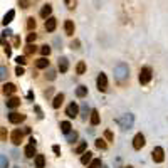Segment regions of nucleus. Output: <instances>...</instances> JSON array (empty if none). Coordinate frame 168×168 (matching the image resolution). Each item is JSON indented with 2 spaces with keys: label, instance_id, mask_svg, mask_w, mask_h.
<instances>
[{
  "label": "nucleus",
  "instance_id": "79ce46f5",
  "mask_svg": "<svg viewBox=\"0 0 168 168\" xmlns=\"http://www.w3.org/2000/svg\"><path fill=\"white\" fill-rule=\"evenodd\" d=\"M64 4H66V7L69 8V10H72L74 4H76V0H64Z\"/></svg>",
  "mask_w": 168,
  "mask_h": 168
},
{
  "label": "nucleus",
  "instance_id": "2f4dec72",
  "mask_svg": "<svg viewBox=\"0 0 168 168\" xmlns=\"http://www.w3.org/2000/svg\"><path fill=\"white\" fill-rule=\"evenodd\" d=\"M27 29H29V30H34V29H35V18H34V17H29V18H27Z\"/></svg>",
  "mask_w": 168,
  "mask_h": 168
},
{
  "label": "nucleus",
  "instance_id": "6ab92c4d",
  "mask_svg": "<svg viewBox=\"0 0 168 168\" xmlns=\"http://www.w3.org/2000/svg\"><path fill=\"white\" fill-rule=\"evenodd\" d=\"M14 17H15V10H8L7 14L4 15V18H2V24H4V25H8V24L14 20Z\"/></svg>",
  "mask_w": 168,
  "mask_h": 168
},
{
  "label": "nucleus",
  "instance_id": "9b49d317",
  "mask_svg": "<svg viewBox=\"0 0 168 168\" xmlns=\"http://www.w3.org/2000/svg\"><path fill=\"white\" fill-rule=\"evenodd\" d=\"M5 106H7L8 109H12V111H14L15 108H18V106H20V98H15V96L8 98L7 101H5Z\"/></svg>",
  "mask_w": 168,
  "mask_h": 168
},
{
  "label": "nucleus",
  "instance_id": "393cba45",
  "mask_svg": "<svg viewBox=\"0 0 168 168\" xmlns=\"http://www.w3.org/2000/svg\"><path fill=\"white\" fill-rule=\"evenodd\" d=\"M89 113H91V109H89L88 102H82V108H81V116H82V119H88Z\"/></svg>",
  "mask_w": 168,
  "mask_h": 168
},
{
  "label": "nucleus",
  "instance_id": "6e6552de",
  "mask_svg": "<svg viewBox=\"0 0 168 168\" xmlns=\"http://www.w3.org/2000/svg\"><path fill=\"white\" fill-rule=\"evenodd\" d=\"M24 119H25V114L17 113V111H10V114H8V121L12 124H18V123H22Z\"/></svg>",
  "mask_w": 168,
  "mask_h": 168
},
{
  "label": "nucleus",
  "instance_id": "cd10ccee",
  "mask_svg": "<svg viewBox=\"0 0 168 168\" xmlns=\"http://www.w3.org/2000/svg\"><path fill=\"white\" fill-rule=\"evenodd\" d=\"M77 136H79V135H77V131H72V129H71V131L66 135V139H67L69 143H74V141L77 139Z\"/></svg>",
  "mask_w": 168,
  "mask_h": 168
},
{
  "label": "nucleus",
  "instance_id": "c756f323",
  "mask_svg": "<svg viewBox=\"0 0 168 168\" xmlns=\"http://www.w3.org/2000/svg\"><path fill=\"white\" fill-rule=\"evenodd\" d=\"M40 54H42V57H49V54H51V45H42L40 47Z\"/></svg>",
  "mask_w": 168,
  "mask_h": 168
},
{
  "label": "nucleus",
  "instance_id": "aec40b11",
  "mask_svg": "<svg viewBox=\"0 0 168 168\" xmlns=\"http://www.w3.org/2000/svg\"><path fill=\"white\" fill-rule=\"evenodd\" d=\"M24 155H25L27 158H34L37 155L35 153V146H34V145H27L25 150H24Z\"/></svg>",
  "mask_w": 168,
  "mask_h": 168
},
{
  "label": "nucleus",
  "instance_id": "473e14b6",
  "mask_svg": "<svg viewBox=\"0 0 168 168\" xmlns=\"http://www.w3.org/2000/svg\"><path fill=\"white\" fill-rule=\"evenodd\" d=\"M0 168H8V158L5 155L0 156Z\"/></svg>",
  "mask_w": 168,
  "mask_h": 168
},
{
  "label": "nucleus",
  "instance_id": "2eb2a0df",
  "mask_svg": "<svg viewBox=\"0 0 168 168\" xmlns=\"http://www.w3.org/2000/svg\"><path fill=\"white\" fill-rule=\"evenodd\" d=\"M62 102H64V94L59 92V94H55V98L52 99V108H54V109H59Z\"/></svg>",
  "mask_w": 168,
  "mask_h": 168
},
{
  "label": "nucleus",
  "instance_id": "c85d7f7f",
  "mask_svg": "<svg viewBox=\"0 0 168 168\" xmlns=\"http://www.w3.org/2000/svg\"><path fill=\"white\" fill-rule=\"evenodd\" d=\"M96 148H98V150H106L108 145H106V141H104V139L98 138V139H96Z\"/></svg>",
  "mask_w": 168,
  "mask_h": 168
},
{
  "label": "nucleus",
  "instance_id": "5701e85b",
  "mask_svg": "<svg viewBox=\"0 0 168 168\" xmlns=\"http://www.w3.org/2000/svg\"><path fill=\"white\" fill-rule=\"evenodd\" d=\"M76 96L77 98H86V96H88V88H86V86H77L76 88Z\"/></svg>",
  "mask_w": 168,
  "mask_h": 168
},
{
  "label": "nucleus",
  "instance_id": "a211bd4d",
  "mask_svg": "<svg viewBox=\"0 0 168 168\" xmlns=\"http://www.w3.org/2000/svg\"><path fill=\"white\" fill-rule=\"evenodd\" d=\"M35 67L37 69H47L49 67V59L47 57H40L35 61Z\"/></svg>",
  "mask_w": 168,
  "mask_h": 168
},
{
  "label": "nucleus",
  "instance_id": "39448f33",
  "mask_svg": "<svg viewBox=\"0 0 168 168\" xmlns=\"http://www.w3.org/2000/svg\"><path fill=\"white\" fill-rule=\"evenodd\" d=\"M96 84H98V89L101 92H104L108 89V77L104 72H99L98 74V79H96Z\"/></svg>",
  "mask_w": 168,
  "mask_h": 168
},
{
  "label": "nucleus",
  "instance_id": "f3484780",
  "mask_svg": "<svg viewBox=\"0 0 168 168\" xmlns=\"http://www.w3.org/2000/svg\"><path fill=\"white\" fill-rule=\"evenodd\" d=\"M51 14H52V5L51 4H45L44 7L40 8V17H42V18L51 17Z\"/></svg>",
  "mask_w": 168,
  "mask_h": 168
},
{
  "label": "nucleus",
  "instance_id": "3c124183",
  "mask_svg": "<svg viewBox=\"0 0 168 168\" xmlns=\"http://www.w3.org/2000/svg\"><path fill=\"white\" fill-rule=\"evenodd\" d=\"M52 91H54V89H52V88H49V89H45V92H44V94H45V98H49V96H51V94H52Z\"/></svg>",
  "mask_w": 168,
  "mask_h": 168
},
{
  "label": "nucleus",
  "instance_id": "e433bc0d",
  "mask_svg": "<svg viewBox=\"0 0 168 168\" xmlns=\"http://www.w3.org/2000/svg\"><path fill=\"white\" fill-rule=\"evenodd\" d=\"M45 77H47L49 81H54L55 79V71L54 69H49V67H47V74H45Z\"/></svg>",
  "mask_w": 168,
  "mask_h": 168
},
{
  "label": "nucleus",
  "instance_id": "b1692460",
  "mask_svg": "<svg viewBox=\"0 0 168 168\" xmlns=\"http://www.w3.org/2000/svg\"><path fill=\"white\" fill-rule=\"evenodd\" d=\"M91 160H92V153L86 150V151L82 153V156H81V163H82V165H88Z\"/></svg>",
  "mask_w": 168,
  "mask_h": 168
},
{
  "label": "nucleus",
  "instance_id": "7ed1b4c3",
  "mask_svg": "<svg viewBox=\"0 0 168 168\" xmlns=\"http://www.w3.org/2000/svg\"><path fill=\"white\" fill-rule=\"evenodd\" d=\"M151 77H153V71H151V67L150 66H145V67H141V71H139V76H138V81H139V84H148L151 81Z\"/></svg>",
  "mask_w": 168,
  "mask_h": 168
},
{
  "label": "nucleus",
  "instance_id": "603ef678",
  "mask_svg": "<svg viewBox=\"0 0 168 168\" xmlns=\"http://www.w3.org/2000/svg\"><path fill=\"white\" fill-rule=\"evenodd\" d=\"M27 98H29V99H34V92L29 91V92H27Z\"/></svg>",
  "mask_w": 168,
  "mask_h": 168
},
{
  "label": "nucleus",
  "instance_id": "de8ad7c7",
  "mask_svg": "<svg viewBox=\"0 0 168 168\" xmlns=\"http://www.w3.org/2000/svg\"><path fill=\"white\" fill-rule=\"evenodd\" d=\"M12 34H14V32H12V30H10V29H5V30H4V32H2V35H4V37H10V35H12Z\"/></svg>",
  "mask_w": 168,
  "mask_h": 168
},
{
  "label": "nucleus",
  "instance_id": "4be33fe9",
  "mask_svg": "<svg viewBox=\"0 0 168 168\" xmlns=\"http://www.w3.org/2000/svg\"><path fill=\"white\" fill-rule=\"evenodd\" d=\"M86 150H88V141H81L79 145L76 146V150H74V153H76V155H82Z\"/></svg>",
  "mask_w": 168,
  "mask_h": 168
},
{
  "label": "nucleus",
  "instance_id": "a18cd8bd",
  "mask_svg": "<svg viewBox=\"0 0 168 168\" xmlns=\"http://www.w3.org/2000/svg\"><path fill=\"white\" fill-rule=\"evenodd\" d=\"M52 151H54L57 156H61V148H59V145H54V146H52Z\"/></svg>",
  "mask_w": 168,
  "mask_h": 168
},
{
  "label": "nucleus",
  "instance_id": "423d86ee",
  "mask_svg": "<svg viewBox=\"0 0 168 168\" xmlns=\"http://www.w3.org/2000/svg\"><path fill=\"white\" fill-rule=\"evenodd\" d=\"M145 145H146L145 135H143V133H136L135 138H133V148H135V150H141Z\"/></svg>",
  "mask_w": 168,
  "mask_h": 168
},
{
  "label": "nucleus",
  "instance_id": "f257e3e1",
  "mask_svg": "<svg viewBox=\"0 0 168 168\" xmlns=\"http://www.w3.org/2000/svg\"><path fill=\"white\" fill-rule=\"evenodd\" d=\"M114 77H116L118 82H124V81L129 77V67L128 64H124V62H119L114 66Z\"/></svg>",
  "mask_w": 168,
  "mask_h": 168
},
{
  "label": "nucleus",
  "instance_id": "0eeeda50",
  "mask_svg": "<svg viewBox=\"0 0 168 168\" xmlns=\"http://www.w3.org/2000/svg\"><path fill=\"white\" fill-rule=\"evenodd\" d=\"M10 139H12V143H14L15 146H18L20 143H22V139H24V131L22 129H14L12 131V135H10Z\"/></svg>",
  "mask_w": 168,
  "mask_h": 168
},
{
  "label": "nucleus",
  "instance_id": "f8f14e48",
  "mask_svg": "<svg viewBox=\"0 0 168 168\" xmlns=\"http://www.w3.org/2000/svg\"><path fill=\"white\" fill-rule=\"evenodd\" d=\"M55 27H57V18L55 17H47L45 18V30H47V32H54Z\"/></svg>",
  "mask_w": 168,
  "mask_h": 168
},
{
  "label": "nucleus",
  "instance_id": "c03bdc74",
  "mask_svg": "<svg viewBox=\"0 0 168 168\" xmlns=\"http://www.w3.org/2000/svg\"><path fill=\"white\" fill-rule=\"evenodd\" d=\"M7 138V128H0V139Z\"/></svg>",
  "mask_w": 168,
  "mask_h": 168
},
{
  "label": "nucleus",
  "instance_id": "49530a36",
  "mask_svg": "<svg viewBox=\"0 0 168 168\" xmlns=\"http://www.w3.org/2000/svg\"><path fill=\"white\" fill-rule=\"evenodd\" d=\"M5 54H7V57H10V55H12V47H10V45H5Z\"/></svg>",
  "mask_w": 168,
  "mask_h": 168
},
{
  "label": "nucleus",
  "instance_id": "6e6d98bb",
  "mask_svg": "<svg viewBox=\"0 0 168 168\" xmlns=\"http://www.w3.org/2000/svg\"><path fill=\"white\" fill-rule=\"evenodd\" d=\"M14 168H18V166H14Z\"/></svg>",
  "mask_w": 168,
  "mask_h": 168
},
{
  "label": "nucleus",
  "instance_id": "c9c22d12",
  "mask_svg": "<svg viewBox=\"0 0 168 168\" xmlns=\"http://www.w3.org/2000/svg\"><path fill=\"white\" fill-rule=\"evenodd\" d=\"M35 39H37V34L32 30V32L27 35V44H32V42H35Z\"/></svg>",
  "mask_w": 168,
  "mask_h": 168
},
{
  "label": "nucleus",
  "instance_id": "09e8293b",
  "mask_svg": "<svg viewBox=\"0 0 168 168\" xmlns=\"http://www.w3.org/2000/svg\"><path fill=\"white\" fill-rule=\"evenodd\" d=\"M20 45V37H14V47H18Z\"/></svg>",
  "mask_w": 168,
  "mask_h": 168
},
{
  "label": "nucleus",
  "instance_id": "412c9836",
  "mask_svg": "<svg viewBox=\"0 0 168 168\" xmlns=\"http://www.w3.org/2000/svg\"><path fill=\"white\" fill-rule=\"evenodd\" d=\"M64 30H66L67 35H74V22L72 20H66L64 22Z\"/></svg>",
  "mask_w": 168,
  "mask_h": 168
},
{
  "label": "nucleus",
  "instance_id": "1a4fd4ad",
  "mask_svg": "<svg viewBox=\"0 0 168 168\" xmlns=\"http://www.w3.org/2000/svg\"><path fill=\"white\" fill-rule=\"evenodd\" d=\"M15 91H17V86H15L14 82H7V84H4V88H2V92H4L5 96H14Z\"/></svg>",
  "mask_w": 168,
  "mask_h": 168
},
{
  "label": "nucleus",
  "instance_id": "4c0bfd02",
  "mask_svg": "<svg viewBox=\"0 0 168 168\" xmlns=\"http://www.w3.org/2000/svg\"><path fill=\"white\" fill-rule=\"evenodd\" d=\"M104 138H106L108 141H114V135H113V131H111V129H106V131H104Z\"/></svg>",
  "mask_w": 168,
  "mask_h": 168
},
{
  "label": "nucleus",
  "instance_id": "864d4df0",
  "mask_svg": "<svg viewBox=\"0 0 168 168\" xmlns=\"http://www.w3.org/2000/svg\"><path fill=\"white\" fill-rule=\"evenodd\" d=\"M124 168H133V166H131V165H128V166H124Z\"/></svg>",
  "mask_w": 168,
  "mask_h": 168
},
{
  "label": "nucleus",
  "instance_id": "72a5a7b5",
  "mask_svg": "<svg viewBox=\"0 0 168 168\" xmlns=\"http://www.w3.org/2000/svg\"><path fill=\"white\" fill-rule=\"evenodd\" d=\"M5 79H7V67L0 66V82H2V81H5Z\"/></svg>",
  "mask_w": 168,
  "mask_h": 168
},
{
  "label": "nucleus",
  "instance_id": "8fccbe9b",
  "mask_svg": "<svg viewBox=\"0 0 168 168\" xmlns=\"http://www.w3.org/2000/svg\"><path fill=\"white\" fill-rule=\"evenodd\" d=\"M34 109L37 111V116H39V118H42V116H44V114H42V109H40L39 106H34Z\"/></svg>",
  "mask_w": 168,
  "mask_h": 168
},
{
  "label": "nucleus",
  "instance_id": "5fc2aeb1",
  "mask_svg": "<svg viewBox=\"0 0 168 168\" xmlns=\"http://www.w3.org/2000/svg\"><path fill=\"white\" fill-rule=\"evenodd\" d=\"M99 168H106V166H99Z\"/></svg>",
  "mask_w": 168,
  "mask_h": 168
},
{
  "label": "nucleus",
  "instance_id": "58836bf2",
  "mask_svg": "<svg viewBox=\"0 0 168 168\" xmlns=\"http://www.w3.org/2000/svg\"><path fill=\"white\" fill-rule=\"evenodd\" d=\"M71 49H76V51H77V49H81V40L74 39L72 42H71Z\"/></svg>",
  "mask_w": 168,
  "mask_h": 168
},
{
  "label": "nucleus",
  "instance_id": "ea45409f",
  "mask_svg": "<svg viewBox=\"0 0 168 168\" xmlns=\"http://www.w3.org/2000/svg\"><path fill=\"white\" fill-rule=\"evenodd\" d=\"M18 5H20V8H29L30 0H18Z\"/></svg>",
  "mask_w": 168,
  "mask_h": 168
},
{
  "label": "nucleus",
  "instance_id": "f03ea898",
  "mask_svg": "<svg viewBox=\"0 0 168 168\" xmlns=\"http://www.w3.org/2000/svg\"><path fill=\"white\" fill-rule=\"evenodd\" d=\"M116 123L119 124L123 129H131L133 123H135V116H133L131 113H126V114H123L119 119H116Z\"/></svg>",
  "mask_w": 168,
  "mask_h": 168
},
{
  "label": "nucleus",
  "instance_id": "9d476101",
  "mask_svg": "<svg viewBox=\"0 0 168 168\" xmlns=\"http://www.w3.org/2000/svg\"><path fill=\"white\" fill-rule=\"evenodd\" d=\"M66 114L69 118H76L77 114H79V106H77L76 102H71L69 106L66 108Z\"/></svg>",
  "mask_w": 168,
  "mask_h": 168
},
{
  "label": "nucleus",
  "instance_id": "a878e982",
  "mask_svg": "<svg viewBox=\"0 0 168 168\" xmlns=\"http://www.w3.org/2000/svg\"><path fill=\"white\" fill-rule=\"evenodd\" d=\"M71 129H72V124H71L69 121H62V123H61V131L64 133V135H67Z\"/></svg>",
  "mask_w": 168,
  "mask_h": 168
},
{
  "label": "nucleus",
  "instance_id": "f704fd0d",
  "mask_svg": "<svg viewBox=\"0 0 168 168\" xmlns=\"http://www.w3.org/2000/svg\"><path fill=\"white\" fill-rule=\"evenodd\" d=\"M35 51H37L35 44H27V47H25V52H27V54H35Z\"/></svg>",
  "mask_w": 168,
  "mask_h": 168
},
{
  "label": "nucleus",
  "instance_id": "7c9ffc66",
  "mask_svg": "<svg viewBox=\"0 0 168 168\" xmlns=\"http://www.w3.org/2000/svg\"><path fill=\"white\" fill-rule=\"evenodd\" d=\"M101 166V160L99 158H94V160H91L88 163V168H99Z\"/></svg>",
  "mask_w": 168,
  "mask_h": 168
},
{
  "label": "nucleus",
  "instance_id": "dca6fc26",
  "mask_svg": "<svg viewBox=\"0 0 168 168\" xmlns=\"http://www.w3.org/2000/svg\"><path fill=\"white\" fill-rule=\"evenodd\" d=\"M67 69H69V59L61 57L59 59V71H61V72H67Z\"/></svg>",
  "mask_w": 168,
  "mask_h": 168
},
{
  "label": "nucleus",
  "instance_id": "ddd939ff",
  "mask_svg": "<svg viewBox=\"0 0 168 168\" xmlns=\"http://www.w3.org/2000/svg\"><path fill=\"white\" fill-rule=\"evenodd\" d=\"M89 121H91L92 126H98L99 124L101 118H99V111L98 109H91V113H89Z\"/></svg>",
  "mask_w": 168,
  "mask_h": 168
},
{
  "label": "nucleus",
  "instance_id": "37998d69",
  "mask_svg": "<svg viewBox=\"0 0 168 168\" xmlns=\"http://www.w3.org/2000/svg\"><path fill=\"white\" fill-rule=\"evenodd\" d=\"M15 74H17V76L20 77V76H24V74H25V71H24V67H22V66H17V67H15Z\"/></svg>",
  "mask_w": 168,
  "mask_h": 168
},
{
  "label": "nucleus",
  "instance_id": "a19ab883",
  "mask_svg": "<svg viewBox=\"0 0 168 168\" xmlns=\"http://www.w3.org/2000/svg\"><path fill=\"white\" fill-rule=\"evenodd\" d=\"M15 61H17V64H18V66H25V64H27V59L24 57V55H18V57L15 59Z\"/></svg>",
  "mask_w": 168,
  "mask_h": 168
},
{
  "label": "nucleus",
  "instance_id": "20e7f679",
  "mask_svg": "<svg viewBox=\"0 0 168 168\" xmlns=\"http://www.w3.org/2000/svg\"><path fill=\"white\" fill-rule=\"evenodd\" d=\"M151 158H153L155 163H161L165 160V150L161 146H155L153 151H151Z\"/></svg>",
  "mask_w": 168,
  "mask_h": 168
},
{
  "label": "nucleus",
  "instance_id": "4468645a",
  "mask_svg": "<svg viewBox=\"0 0 168 168\" xmlns=\"http://www.w3.org/2000/svg\"><path fill=\"white\" fill-rule=\"evenodd\" d=\"M34 165H35V168H45V156L44 155H35L34 156Z\"/></svg>",
  "mask_w": 168,
  "mask_h": 168
},
{
  "label": "nucleus",
  "instance_id": "bb28decb",
  "mask_svg": "<svg viewBox=\"0 0 168 168\" xmlns=\"http://www.w3.org/2000/svg\"><path fill=\"white\" fill-rule=\"evenodd\" d=\"M84 72H86V62H84V61H81V62H77V66H76V74L82 76Z\"/></svg>",
  "mask_w": 168,
  "mask_h": 168
}]
</instances>
